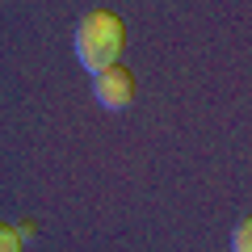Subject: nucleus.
Here are the masks:
<instances>
[{
  "label": "nucleus",
  "instance_id": "nucleus-1",
  "mask_svg": "<svg viewBox=\"0 0 252 252\" xmlns=\"http://www.w3.org/2000/svg\"><path fill=\"white\" fill-rule=\"evenodd\" d=\"M122 46H126V26L118 13L93 9L80 17V26H76V59H80V67H89L93 76L105 72V67H114L122 59Z\"/></svg>",
  "mask_w": 252,
  "mask_h": 252
},
{
  "label": "nucleus",
  "instance_id": "nucleus-2",
  "mask_svg": "<svg viewBox=\"0 0 252 252\" xmlns=\"http://www.w3.org/2000/svg\"><path fill=\"white\" fill-rule=\"evenodd\" d=\"M93 97H97L101 109H126L130 101H135V76L126 72L122 63H114V67H105V72H97Z\"/></svg>",
  "mask_w": 252,
  "mask_h": 252
},
{
  "label": "nucleus",
  "instance_id": "nucleus-3",
  "mask_svg": "<svg viewBox=\"0 0 252 252\" xmlns=\"http://www.w3.org/2000/svg\"><path fill=\"white\" fill-rule=\"evenodd\" d=\"M231 252H252V215L244 219L240 227H235V235H231Z\"/></svg>",
  "mask_w": 252,
  "mask_h": 252
},
{
  "label": "nucleus",
  "instance_id": "nucleus-4",
  "mask_svg": "<svg viewBox=\"0 0 252 252\" xmlns=\"http://www.w3.org/2000/svg\"><path fill=\"white\" fill-rule=\"evenodd\" d=\"M0 252H21V231L9 223H0Z\"/></svg>",
  "mask_w": 252,
  "mask_h": 252
}]
</instances>
